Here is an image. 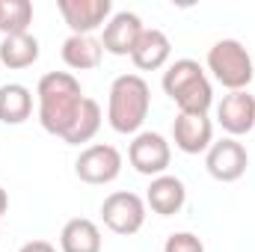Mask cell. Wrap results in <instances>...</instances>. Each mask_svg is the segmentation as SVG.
I'll use <instances>...</instances> for the list:
<instances>
[{"mask_svg":"<svg viewBox=\"0 0 255 252\" xmlns=\"http://www.w3.org/2000/svg\"><path fill=\"white\" fill-rule=\"evenodd\" d=\"M172 142L184 154H205L214 142V122L208 116L178 113L172 122Z\"/></svg>","mask_w":255,"mask_h":252,"instance_id":"cell-12","label":"cell"},{"mask_svg":"<svg viewBox=\"0 0 255 252\" xmlns=\"http://www.w3.org/2000/svg\"><path fill=\"white\" fill-rule=\"evenodd\" d=\"M39 60V39L33 33H18V36H3L0 42V63L12 71L30 68Z\"/></svg>","mask_w":255,"mask_h":252,"instance_id":"cell-18","label":"cell"},{"mask_svg":"<svg viewBox=\"0 0 255 252\" xmlns=\"http://www.w3.org/2000/svg\"><path fill=\"white\" fill-rule=\"evenodd\" d=\"M217 122L229 136H244L255 127V95L244 92H229L217 104Z\"/></svg>","mask_w":255,"mask_h":252,"instance_id":"cell-11","label":"cell"},{"mask_svg":"<svg viewBox=\"0 0 255 252\" xmlns=\"http://www.w3.org/2000/svg\"><path fill=\"white\" fill-rule=\"evenodd\" d=\"M163 252H205V244L193 232H172L163 244Z\"/></svg>","mask_w":255,"mask_h":252,"instance_id":"cell-21","label":"cell"},{"mask_svg":"<svg viewBox=\"0 0 255 252\" xmlns=\"http://www.w3.org/2000/svg\"><path fill=\"white\" fill-rule=\"evenodd\" d=\"M128 160L139 175L157 178V175H166L172 163V145L157 130H139L128 145Z\"/></svg>","mask_w":255,"mask_h":252,"instance_id":"cell-7","label":"cell"},{"mask_svg":"<svg viewBox=\"0 0 255 252\" xmlns=\"http://www.w3.org/2000/svg\"><path fill=\"white\" fill-rule=\"evenodd\" d=\"M74 175L92 187L113 184L122 175V151L110 142L86 145V148H80V154L74 160Z\"/></svg>","mask_w":255,"mask_h":252,"instance_id":"cell-5","label":"cell"},{"mask_svg":"<svg viewBox=\"0 0 255 252\" xmlns=\"http://www.w3.org/2000/svg\"><path fill=\"white\" fill-rule=\"evenodd\" d=\"M142 21L136 12H113L110 21L104 24V33H101V48L104 54H113V57H130L136 39L142 36Z\"/></svg>","mask_w":255,"mask_h":252,"instance_id":"cell-10","label":"cell"},{"mask_svg":"<svg viewBox=\"0 0 255 252\" xmlns=\"http://www.w3.org/2000/svg\"><path fill=\"white\" fill-rule=\"evenodd\" d=\"M160 86L172 98V104L178 107V113L208 116V110L214 104V86H211L205 68L196 60H175L163 71Z\"/></svg>","mask_w":255,"mask_h":252,"instance_id":"cell-3","label":"cell"},{"mask_svg":"<svg viewBox=\"0 0 255 252\" xmlns=\"http://www.w3.org/2000/svg\"><path fill=\"white\" fill-rule=\"evenodd\" d=\"M101 119H104L101 116V104L95 98H83V104H80V110H77L71 127L65 130L63 142L65 145H83V142H89L101 130Z\"/></svg>","mask_w":255,"mask_h":252,"instance_id":"cell-19","label":"cell"},{"mask_svg":"<svg viewBox=\"0 0 255 252\" xmlns=\"http://www.w3.org/2000/svg\"><path fill=\"white\" fill-rule=\"evenodd\" d=\"M187 202V187L178 175H157L145 190V208H151L157 217H172L184 208Z\"/></svg>","mask_w":255,"mask_h":252,"instance_id":"cell-13","label":"cell"},{"mask_svg":"<svg viewBox=\"0 0 255 252\" xmlns=\"http://www.w3.org/2000/svg\"><path fill=\"white\" fill-rule=\"evenodd\" d=\"M169 54H172L169 36L163 30H157V27H145L142 36L136 39L133 51H130V63L136 65L139 71H157V68L166 65Z\"/></svg>","mask_w":255,"mask_h":252,"instance_id":"cell-14","label":"cell"},{"mask_svg":"<svg viewBox=\"0 0 255 252\" xmlns=\"http://www.w3.org/2000/svg\"><path fill=\"white\" fill-rule=\"evenodd\" d=\"M30 113H33V92L24 83H3L0 86V122L24 125Z\"/></svg>","mask_w":255,"mask_h":252,"instance_id":"cell-17","label":"cell"},{"mask_svg":"<svg viewBox=\"0 0 255 252\" xmlns=\"http://www.w3.org/2000/svg\"><path fill=\"white\" fill-rule=\"evenodd\" d=\"M6 211H9V193L0 187V220H3V214H6Z\"/></svg>","mask_w":255,"mask_h":252,"instance_id":"cell-23","label":"cell"},{"mask_svg":"<svg viewBox=\"0 0 255 252\" xmlns=\"http://www.w3.org/2000/svg\"><path fill=\"white\" fill-rule=\"evenodd\" d=\"M101 220L113 235L130 238L145 226V199L130 190H116L101 202Z\"/></svg>","mask_w":255,"mask_h":252,"instance_id":"cell-6","label":"cell"},{"mask_svg":"<svg viewBox=\"0 0 255 252\" xmlns=\"http://www.w3.org/2000/svg\"><path fill=\"white\" fill-rule=\"evenodd\" d=\"M60 250L63 252H101V229L86 220L74 217L68 220L60 232Z\"/></svg>","mask_w":255,"mask_h":252,"instance_id":"cell-16","label":"cell"},{"mask_svg":"<svg viewBox=\"0 0 255 252\" xmlns=\"http://www.w3.org/2000/svg\"><path fill=\"white\" fill-rule=\"evenodd\" d=\"M208 71L217 83H223L229 92H244L255 77V65L250 51L238 39H220L208 51Z\"/></svg>","mask_w":255,"mask_h":252,"instance_id":"cell-4","label":"cell"},{"mask_svg":"<svg viewBox=\"0 0 255 252\" xmlns=\"http://www.w3.org/2000/svg\"><path fill=\"white\" fill-rule=\"evenodd\" d=\"M18 252H57V247L48 244V241H30V244H24Z\"/></svg>","mask_w":255,"mask_h":252,"instance_id":"cell-22","label":"cell"},{"mask_svg":"<svg viewBox=\"0 0 255 252\" xmlns=\"http://www.w3.org/2000/svg\"><path fill=\"white\" fill-rule=\"evenodd\" d=\"M151 110V89L139 74H119L110 83L107 98V122L116 133H139Z\"/></svg>","mask_w":255,"mask_h":252,"instance_id":"cell-2","label":"cell"},{"mask_svg":"<svg viewBox=\"0 0 255 252\" xmlns=\"http://www.w3.org/2000/svg\"><path fill=\"white\" fill-rule=\"evenodd\" d=\"M57 9L68 24L71 36H92L113 15L110 0H57Z\"/></svg>","mask_w":255,"mask_h":252,"instance_id":"cell-9","label":"cell"},{"mask_svg":"<svg viewBox=\"0 0 255 252\" xmlns=\"http://www.w3.org/2000/svg\"><path fill=\"white\" fill-rule=\"evenodd\" d=\"M30 24H33L30 0H0V33L3 36L30 33Z\"/></svg>","mask_w":255,"mask_h":252,"instance_id":"cell-20","label":"cell"},{"mask_svg":"<svg viewBox=\"0 0 255 252\" xmlns=\"http://www.w3.org/2000/svg\"><path fill=\"white\" fill-rule=\"evenodd\" d=\"M60 54H63V63L71 71H92L104 60L101 39H95V36H68Z\"/></svg>","mask_w":255,"mask_h":252,"instance_id":"cell-15","label":"cell"},{"mask_svg":"<svg viewBox=\"0 0 255 252\" xmlns=\"http://www.w3.org/2000/svg\"><path fill=\"white\" fill-rule=\"evenodd\" d=\"M247 166H250V154H247L244 142H238L235 136H223V139L211 142V148L205 151V169L220 184L241 181L247 175Z\"/></svg>","mask_w":255,"mask_h":252,"instance_id":"cell-8","label":"cell"},{"mask_svg":"<svg viewBox=\"0 0 255 252\" xmlns=\"http://www.w3.org/2000/svg\"><path fill=\"white\" fill-rule=\"evenodd\" d=\"M36 98H39V125L63 139L86 95L71 71H48L39 77Z\"/></svg>","mask_w":255,"mask_h":252,"instance_id":"cell-1","label":"cell"}]
</instances>
